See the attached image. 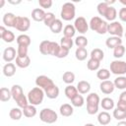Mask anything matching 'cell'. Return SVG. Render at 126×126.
<instances>
[{
    "instance_id": "cell-1",
    "label": "cell",
    "mask_w": 126,
    "mask_h": 126,
    "mask_svg": "<svg viewBox=\"0 0 126 126\" xmlns=\"http://www.w3.org/2000/svg\"><path fill=\"white\" fill-rule=\"evenodd\" d=\"M90 29L94 32H95L98 34H104L107 32V28H108V24L106 21H103L101 18L99 17H93L89 23Z\"/></svg>"
},
{
    "instance_id": "cell-2",
    "label": "cell",
    "mask_w": 126,
    "mask_h": 126,
    "mask_svg": "<svg viewBox=\"0 0 126 126\" xmlns=\"http://www.w3.org/2000/svg\"><path fill=\"white\" fill-rule=\"evenodd\" d=\"M45 93L42 89H40L39 87H34L32 88L29 93H28V99H29V103L32 105H39L44 98Z\"/></svg>"
},
{
    "instance_id": "cell-3",
    "label": "cell",
    "mask_w": 126,
    "mask_h": 126,
    "mask_svg": "<svg viewBox=\"0 0 126 126\" xmlns=\"http://www.w3.org/2000/svg\"><path fill=\"white\" fill-rule=\"evenodd\" d=\"M100 104V98L97 94L91 93L87 96V112L90 115H94L98 112V105Z\"/></svg>"
},
{
    "instance_id": "cell-4",
    "label": "cell",
    "mask_w": 126,
    "mask_h": 126,
    "mask_svg": "<svg viewBox=\"0 0 126 126\" xmlns=\"http://www.w3.org/2000/svg\"><path fill=\"white\" fill-rule=\"evenodd\" d=\"M76 15V7L73 3L71 2H66L62 5L61 12H60V17L63 21H71L75 18Z\"/></svg>"
},
{
    "instance_id": "cell-5",
    "label": "cell",
    "mask_w": 126,
    "mask_h": 126,
    "mask_svg": "<svg viewBox=\"0 0 126 126\" xmlns=\"http://www.w3.org/2000/svg\"><path fill=\"white\" fill-rule=\"evenodd\" d=\"M39 119L47 124H52L54 122L57 121L58 119V115L57 113L51 109V108H43L40 110L39 112Z\"/></svg>"
},
{
    "instance_id": "cell-6",
    "label": "cell",
    "mask_w": 126,
    "mask_h": 126,
    "mask_svg": "<svg viewBox=\"0 0 126 126\" xmlns=\"http://www.w3.org/2000/svg\"><path fill=\"white\" fill-rule=\"evenodd\" d=\"M110 72L118 76H122L126 74V62L118 59L112 61L110 63Z\"/></svg>"
},
{
    "instance_id": "cell-7",
    "label": "cell",
    "mask_w": 126,
    "mask_h": 126,
    "mask_svg": "<svg viewBox=\"0 0 126 126\" xmlns=\"http://www.w3.org/2000/svg\"><path fill=\"white\" fill-rule=\"evenodd\" d=\"M35 85L36 87H39L40 89H42L44 92L50 88H52L53 86H55L54 82L47 76L45 75H40V76H37L36 79H35Z\"/></svg>"
},
{
    "instance_id": "cell-8",
    "label": "cell",
    "mask_w": 126,
    "mask_h": 126,
    "mask_svg": "<svg viewBox=\"0 0 126 126\" xmlns=\"http://www.w3.org/2000/svg\"><path fill=\"white\" fill-rule=\"evenodd\" d=\"M123 27L122 25L117 22V21H114V22H111L110 24H108V28H107V32L109 34H111L112 36H118V37H121L124 33H123Z\"/></svg>"
},
{
    "instance_id": "cell-9",
    "label": "cell",
    "mask_w": 126,
    "mask_h": 126,
    "mask_svg": "<svg viewBox=\"0 0 126 126\" xmlns=\"http://www.w3.org/2000/svg\"><path fill=\"white\" fill-rule=\"evenodd\" d=\"M74 27H75V29H76V32H78L81 33L82 35H83L84 33H86V32H88L89 28H90L89 23H88L87 20H86L84 17H82V16L78 17V18L75 20V22H74Z\"/></svg>"
},
{
    "instance_id": "cell-10",
    "label": "cell",
    "mask_w": 126,
    "mask_h": 126,
    "mask_svg": "<svg viewBox=\"0 0 126 126\" xmlns=\"http://www.w3.org/2000/svg\"><path fill=\"white\" fill-rule=\"evenodd\" d=\"M31 27V21L28 17H23V16H18L17 17V22H16V27L15 29L18 30L19 32H27Z\"/></svg>"
},
{
    "instance_id": "cell-11",
    "label": "cell",
    "mask_w": 126,
    "mask_h": 126,
    "mask_svg": "<svg viewBox=\"0 0 126 126\" xmlns=\"http://www.w3.org/2000/svg\"><path fill=\"white\" fill-rule=\"evenodd\" d=\"M16 49L13 46H9L6 47L3 51V59L4 61H6L7 63H11L14 59H16Z\"/></svg>"
},
{
    "instance_id": "cell-12",
    "label": "cell",
    "mask_w": 126,
    "mask_h": 126,
    "mask_svg": "<svg viewBox=\"0 0 126 126\" xmlns=\"http://www.w3.org/2000/svg\"><path fill=\"white\" fill-rule=\"evenodd\" d=\"M115 89V86L113 84V82L106 80V81H101V83L99 84V90L101 91V93L105 94H109L111 93H113Z\"/></svg>"
},
{
    "instance_id": "cell-13",
    "label": "cell",
    "mask_w": 126,
    "mask_h": 126,
    "mask_svg": "<svg viewBox=\"0 0 126 126\" xmlns=\"http://www.w3.org/2000/svg\"><path fill=\"white\" fill-rule=\"evenodd\" d=\"M17 17L18 16H16L13 13H6L3 16V24L9 28H15L16 22H17Z\"/></svg>"
},
{
    "instance_id": "cell-14",
    "label": "cell",
    "mask_w": 126,
    "mask_h": 126,
    "mask_svg": "<svg viewBox=\"0 0 126 126\" xmlns=\"http://www.w3.org/2000/svg\"><path fill=\"white\" fill-rule=\"evenodd\" d=\"M45 12L41 8H35L32 11V18L35 22H43L44 17H45Z\"/></svg>"
},
{
    "instance_id": "cell-15",
    "label": "cell",
    "mask_w": 126,
    "mask_h": 126,
    "mask_svg": "<svg viewBox=\"0 0 126 126\" xmlns=\"http://www.w3.org/2000/svg\"><path fill=\"white\" fill-rule=\"evenodd\" d=\"M121 44H122V39H121V37H118V36H109L105 40V45L108 48L114 49L116 46L121 45Z\"/></svg>"
},
{
    "instance_id": "cell-16",
    "label": "cell",
    "mask_w": 126,
    "mask_h": 126,
    "mask_svg": "<svg viewBox=\"0 0 126 126\" xmlns=\"http://www.w3.org/2000/svg\"><path fill=\"white\" fill-rule=\"evenodd\" d=\"M11 94H12V98L17 101L20 97L24 95V91L23 88L20 85H13L11 88Z\"/></svg>"
},
{
    "instance_id": "cell-17",
    "label": "cell",
    "mask_w": 126,
    "mask_h": 126,
    "mask_svg": "<svg viewBox=\"0 0 126 126\" xmlns=\"http://www.w3.org/2000/svg\"><path fill=\"white\" fill-rule=\"evenodd\" d=\"M97 121H98V123H99L100 125L105 126V125H107V124L110 123V121H111V116H110V114H109L107 111H101V112H99L98 115H97Z\"/></svg>"
},
{
    "instance_id": "cell-18",
    "label": "cell",
    "mask_w": 126,
    "mask_h": 126,
    "mask_svg": "<svg viewBox=\"0 0 126 126\" xmlns=\"http://www.w3.org/2000/svg\"><path fill=\"white\" fill-rule=\"evenodd\" d=\"M59 112H60V114H61L62 116H64V117H69V116H71V115L74 113V108H73V106H72L71 104H69V103H63V104L60 106V108H59Z\"/></svg>"
},
{
    "instance_id": "cell-19",
    "label": "cell",
    "mask_w": 126,
    "mask_h": 126,
    "mask_svg": "<svg viewBox=\"0 0 126 126\" xmlns=\"http://www.w3.org/2000/svg\"><path fill=\"white\" fill-rule=\"evenodd\" d=\"M3 74L6 77H13L16 74V65L14 63H6L3 66Z\"/></svg>"
},
{
    "instance_id": "cell-20",
    "label": "cell",
    "mask_w": 126,
    "mask_h": 126,
    "mask_svg": "<svg viewBox=\"0 0 126 126\" xmlns=\"http://www.w3.org/2000/svg\"><path fill=\"white\" fill-rule=\"evenodd\" d=\"M77 90L79 92V94H88L91 90V84L87 81H80L78 84H77Z\"/></svg>"
},
{
    "instance_id": "cell-21",
    "label": "cell",
    "mask_w": 126,
    "mask_h": 126,
    "mask_svg": "<svg viewBox=\"0 0 126 126\" xmlns=\"http://www.w3.org/2000/svg\"><path fill=\"white\" fill-rule=\"evenodd\" d=\"M31 64V58L29 56H25V57H20V56H17L16 58V65L19 67V68H28Z\"/></svg>"
},
{
    "instance_id": "cell-22",
    "label": "cell",
    "mask_w": 126,
    "mask_h": 126,
    "mask_svg": "<svg viewBox=\"0 0 126 126\" xmlns=\"http://www.w3.org/2000/svg\"><path fill=\"white\" fill-rule=\"evenodd\" d=\"M64 93H65V95H66L69 99H71V100H72L76 95L79 94V92H78L77 88L74 87V86H72V85H68V86L65 88Z\"/></svg>"
},
{
    "instance_id": "cell-23",
    "label": "cell",
    "mask_w": 126,
    "mask_h": 126,
    "mask_svg": "<svg viewBox=\"0 0 126 126\" xmlns=\"http://www.w3.org/2000/svg\"><path fill=\"white\" fill-rule=\"evenodd\" d=\"M16 41L18 43V45H22V46H27L29 47L30 44H31V37L28 35V34H20L17 36L16 38Z\"/></svg>"
},
{
    "instance_id": "cell-24",
    "label": "cell",
    "mask_w": 126,
    "mask_h": 126,
    "mask_svg": "<svg viewBox=\"0 0 126 126\" xmlns=\"http://www.w3.org/2000/svg\"><path fill=\"white\" fill-rule=\"evenodd\" d=\"M100 106L104 110H110L114 108V100L110 97H103L100 100Z\"/></svg>"
},
{
    "instance_id": "cell-25",
    "label": "cell",
    "mask_w": 126,
    "mask_h": 126,
    "mask_svg": "<svg viewBox=\"0 0 126 126\" xmlns=\"http://www.w3.org/2000/svg\"><path fill=\"white\" fill-rule=\"evenodd\" d=\"M88 51L85 47H77L76 51H75V57L77 58V60L79 61H84L87 59L88 57Z\"/></svg>"
},
{
    "instance_id": "cell-26",
    "label": "cell",
    "mask_w": 126,
    "mask_h": 126,
    "mask_svg": "<svg viewBox=\"0 0 126 126\" xmlns=\"http://www.w3.org/2000/svg\"><path fill=\"white\" fill-rule=\"evenodd\" d=\"M12 97V94H11V90H9L8 88H1L0 89V100L2 102H6L8 100H10Z\"/></svg>"
},
{
    "instance_id": "cell-27",
    "label": "cell",
    "mask_w": 126,
    "mask_h": 126,
    "mask_svg": "<svg viewBox=\"0 0 126 126\" xmlns=\"http://www.w3.org/2000/svg\"><path fill=\"white\" fill-rule=\"evenodd\" d=\"M36 108L34 105H32V104H29L28 106H26L25 108H23V114L28 117V118H32V117H34L36 115Z\"/></svg>"
},
{
    "instance_id": "cell-28",
    "label": "cell",
    "mask_w": 126,
    "mask_h": 126,
    "mask_svg": "<svg viewBox=\"0 0 126 126\" xmlns=\"http://www.w3.org/2000/svg\"><path fill=\"white\" fill-rule=\"evenodd\" d=\"M9 116L12 120H20L23 116V109L20 107H13L9 112Z\"/></svg>"
},
{
    "instance_id": "cell-29",
    "label": "cell",
    "mask_w": 126,
    "mask_h": 126,
    "mask_svg": "<svg viewBox=\"0 0 126 126\" xmlns=\"http://www.w3.org/2000/svg\"><path fill=\"white\" fill-rule=\"evenodd\" d=\"M50 40H42L39 44V52L42 55H49L50 53Z\"/></svg>"
},
{
    "instance_id": "cell-30",
    "label": "cell",
    "mask_w": 126,
    "mask_h": 126,
    "mask_svg": "<svg viewBox=\"0 0 126 126\" xmlns=\"http://www.w3.org/2000/svg\"><path fill=\"white\" fill-rule=\"evenodd\" d=\"M49 29H50V31L53 33H59L62 31V29H63V23H62V21L60 19H56L52 23V25L49 27Z\"/></svg>"
},
{
    "instance_id": "cell-31",
    "label": "cell",
    "mask_w": 126,
    "mask_h": 126,
    "mask_svg": "<svg viewBox=\"0 0 126 126\" xmlns=\"http://www.w3.org/2000/svg\"><path fill=\"white\" fill-rule=\"evenodd\" d=\"M90 56H91L92 59H94V60L100 62L103 59V57H104V53H103V51L100 48H94V49H93L91 51Z\"/></svg>"
},
{
    "instance_id": "cell-32",
    "label": "cell",
    "mask_w": 126,
    "mask_h": 126,
    "mask_svg": "<svg viewBox=\"0 0 126 126\" xmlns=\"http://www.w3.org/2000/svg\"><path fill=\"white\" fill-rule=\"evenodd\" d=\"M44 93H45V95H46L48 98L54 99V98H56V97L59 95V88L55 85V86H53L52 88L46 90Z\"/></svg>"
},
{
    "instance_id": "cell-33",
    "label": "cell",
    "mask_w": 126,
    "mask_h": 126,
    "mask_svg": "<svg viewBox=\"0 0 126 126\" xmlns=\"http://www.w3.org/2000/svg\"><path fill=\"white\" fill-rule=\"evenodd\" d=\"M116 17H117V11H116V9H115L114 7L109 6V8H108L107 12H106V13H105V15H104L105 20L110 21V23H111V22H114V21H115Z\"/></svg>"
},
{
    "instance_id": "cell-34",
    "label": "cell",
    "mask_w": 126,
    "mask_h": 126,
    "mask_svg": "<svg viewBox=\"0 0 126 126\" xmlns=\"http://www.w3.org/2000/svg\"><path fill=\"white\" fill-rule=\"evenodd\" d=\"M75 33H76V29H75L74 25H70L69 24V25H66L64 27V29H63V34H64V36L72 38L75 35Z\"/></svg>"
},
{
    "instance_id": "cell-35",
    "label": "cell",
    "mask_w": 126,
    "mask_h": 126,
    "mask_svg": "<svg viewBox=\"0 0 126 126\" xmlns=\"http://www.w3.org/2000/svg\"><path fill=\"white\" fill-rule=\"evenodd\" d=\"M96 77H97V79H99L101 81H106L110 77V71L105 68L98 69V71L96 72Z\"/></svg>"
},
{
    "instance_id": "cell-36",
    "label": "cell",
    "mask_w": 126,
    "mask_h": 126,
    "mask_svg": "<svg viewBox=\"0 0 126 126\" xmlns=\"http://www.w3.org/2000/svg\"><path fill=\"white\" fill-rule=\"evenodd\" d=\"M62 80L65 84L72 85L75 81V74L71 71H66V72H64V74L62 76Z\"/></svg>"
},
{
    "instance_id": "cell-37",
    "label": "cell",
    "mask_w": 126,
    "mask_h": 126,
    "mask_svg": "<svg viewBox=\"0 0 126 126\" xmlns=\"http://www.w3.org/2000/svg\"><path fill=\"white\" fill-rule=\"evenodd\" d=\"M115 88L119 89V90H124L126 89V77L124 76H118L114 82H113Z\"/></svg>"
},
{
    "instance_id": "cell-38",
    "label": "cell",
    "mask_w": 126,
    "mask_h": 126,
    "mask_svg": "<svg viewBox=\"0 0 126 126\" xmlns=\"http://www.w3.org/2000/svg\"><path fill=\"white\" fill-rule=\"evenodd\" d=\"M73 44H74V41H73V39L70 38V37L62 36L61 39H60V46L65 47V48H67V49H69V50L72 48Z\"/></svg>"
},
{
    "instance_id": "cell-39",
    "label": "cell",
    "mask_w": 126,
    "mask_h": 126,
    "mask_svg": "<svg viewBox=\"0 0 126 126\" xmlns=\"http://www.w3.org/2000/svg\"><path fill=\"white\" fill-rule=\"evenodd\" d=\"M74 43L76 44L77 47H86V46L88 45L89 41H88V38H87L86 36H84V35H79V36H77V37L75 38Z\"/></svg>"
},
{
    "instance_id": "cell-40",
    "label": "cell",
    "mask_w": 126,
    "mask_h": 126,
    "mask_svg": "<svg viewBox=\"0 0 126 126\" xmlns=\"http://www.w3.org/2000/svg\"><path fill=\"white\" fill-rule=\"evenodd\" d=\"M99 66H100V62L99 61H96L94 59H92L90 58L87 62V68L91 71H96L99 69Z\"/></svg>"
},
{
    "instance_id": "cell-41",
    "label": "cell",
    "mask_w": 126,
    "mask_h": 126,
    "mask_svg": "<svg viewBox=\"0 0 126 126\" xmlns=\"http://www.w3.org/2000/svg\"><path fill=\"white\" fill-rule=\"evenodd\" d=\"M71 102H72V105L75 107H82L85 103V98L82 94H78L71 100Z\"/></svg>"
},
{
    "instance_id": "cell-42",
    "label": "cell",
    "mask_w": 126,
    "mask_h": 126,
    "mask_svg": "<svg viewBox=\"0 0 126 126\" xmlns=\"http://www.w3.org/2000/svg\"><path fill=\"white\" fill-rule=\"evenodd\" d=\"M125 53V46L124 45H118L116 46L114 49H113V56L116 58V59H119L121 57H123Z\"/></svg>"
},
{
    "instance_id": "cell-43",
    "label": "cell",
    "mask_w": 126,
    "mask_h": 126,
    "mask_svg": "<svg viewBox=\"0 0 126 126\" xmlns=\"http://www.w3.org/2000/svg\"><path fill=\"white\" fill-rule=\"evenodd\" d=\"M55 20H56L55 15H54L53 13H51V12H47V13L45 14L43 23H44V25H45L46 27H50V26L52 25V23H53Z\"/></svg>"
},
{
    "instance_id": "cell-44",
    "label": "cell",
    "mask_w": 126,
    "mask_h": 126,
    "mask_svg": "<svg viewBox=\"0 0 126 126\" xmlns=\"http://www.w3.org/2000/svg\"><path fill=\"white\" fill-rule=\"evenodd\" d=\"M108 8H109V5H108L106 2H100V3H98V5H97V7H96L97 13H98L100 16L104 17V15H105V13L107 12Z\"/></svg>"
},
{
    "instance_id": "cell-45",
    "label": "cell",
    "mask_w": 126,
    "mask_h": 126,
    "mask_svg": "<svg viewBox=\"0 0 126 126\" xmlns=\"http://www.w3.org/2000/svg\"><path fill=\"white\" fill-rule=\"evenodd\" d=\"M1 38H2L5 42H7V43H11V42H13V41L15 40V34H14L13 32L7 30L6 32L3 34V36H2Z\"/></svg>"
},
{
    "instance_id": "cell-46",
    "label": "cell",
    "mask_w": 126,
    "mask_h": 126,
    "mask_svg": "<svg viewBox=\"0 0 126 126\" xmlns=\"http://www.w3.org/2000/svg\"><path fill=\"white\" fill-rule=\"evenodd\" d=\"M112 115H113V117H114L116 120H119V121L126 119V112L121 111V110H119L118 108H115V109L113 110Z\"/></svg>"
},
{
    "instance_id": "cell-47",
    "label": "cell",
    "mask_w": 126,
    "mask_h": 126,
    "mask_svg": "<svg viewBox=\"0 0 126 126\" xmlns=\"http://www.w3.org/2000/svg\"><path fill=\"white\" fill-rule=\"evenodd\" d=\"M60 49V45L56 42V41H51L50 42V53L49 55H52V56H57L58 54V51Z\"/></svg>"
},
{
    "instance_id": "cell-48",
    "label": "cell",
    "mask_w": 126,
    "mask_h": 126,
    "mask_svg": "<svg viewBox=\"0 0 126 126\" xmlns=\"http://www.w3.org/2000/svg\"><path fill=\"white\" fill-rule=\"evenodd\" d=\"M17 105H18V107H20V108H25L26 106H28L29 105V99H28V96H26L25 94L22 96V97H20L17 101Z\"/></svg>"
},
{
    "instance_id": "cell-49",
    "label": "cell",
    "mask_w": 126,
    "mask_h": 126,
    "mask_svg": "<svg viewBox=\"0 0 126 126\" xmlns=\"http://www.w3.org/2000/svg\"><path fill=\"white\" fill-rule=\"evenodd\" d=\"M17 56H20V57L28 56V47H27V46L18 45V49H17Z\"/></svg>"
},
{
    "instance_id": "cell-50",
    "label": "cell",
    "mask_w": 126,
    "mask_h": 126,
    "mask_svg": "<svg viewBox=\"0 0 126 126\" xmlns=\"http://www.w3.org/2000/svg\"><path fill=\"white\" fill-rule=\"evenodd\" d=\"M38 4L41 7V9H48L52 6L53 2L52 0H38Z\"/></svg>"
},
{
    "instance_id": "cell-51",
    "label": "cell",
    "mask_w": 126,
    "mask_h": 126,
    "mask_svg": "<svg viewBox=\"0 0 126 126\" xmlns=\"http://www.w3.org/2000/svg\"><path fill=\"white\" fill-rule=\"evenodd\" d=\"M68 54H69V49L60 46V49H59L58 54H57L56 57H57V58H65V57L68 56Z\"/></svg>"
},
{
    "instance_id": "cell-52",
    "label": "cell",
    "mask_w": 126,
    "mask_h": 126,
    "mask_svg": "<svg viewBox=\"0 0 126 126\" xmlns=\"http://www.w3.org/2000/svg\"><path fill=\"white\" fill-rule=\"evenodd\" d=\"M118 17L122 22H126V7H123L118 12Z\"/></svg>"
},
{
    "instance_id": "cell-53",
    "label": "cell",
    "mask_w": 126,
    "mask_h": 126,
    "mask_svg": "<svg viewBox=\"0 0 126 126\" xmlns=\"http://www.w3.org/2000/svg\"><path fill=\"white\" fill-rule=\"evenodd\" d=\"M116 108H118V109L121 110V111L126 112V102L121 101V100H118V102H117V104H116Z\"/></svg>"
},
{
    "instance_id": "cell-54",
    "label": "cell",
    "mask_w": 126,
    "mask_h": 126,
    "mask_svg": "<svg viewBox=\"0 0 126 126\" xmlns=\"http://www.w3.org/2000/svg\"><path fill=\"white\" fill-rule=\"evenodd\" d=\"M118 100H121V101L126 102V91H123V92L119 94V99H118Z\"/></svg>"
},
{
    "instance_id": "cell-55",
    "label": "cell",
    "mask_w": 126,
    "mask_h": 126,
    "mask_svg": "<svg viewBox=\"0 0 126 126\" xmlns=\"http://www.w3.org/2000/svg\"><path fill=\"white\" fill-rule=\"evenodd\" d=\"M6 31H7V30H6V28H5L4 26H1V27H0V37L3 36V34L6 32Z\"/></svg>"
},
{
    "instance_id": "cell-56",
    "label": "cell",
    "mask_w": 126,
    "mask_h": 126,
    "mask_svg": "<svg viewBox=\"0 0 126 126\" xmlns=\"http://www.w3.org/2000/svg\"><path fill=\"white\" fill-rule=\"evenodd\" d=\"M116 126H126V121H125V120H121V121H119V122L117 123Z\"/></svg>"
},
{
    "instance_id": "cell-57",
    "label": "cell",
    "mask_w": 126,
    "mask_h": 126,
    "mask_svg": "<svg viewBox=\"0 0 126 126\" xmlns=\"http://www.w3.org/2000/svg\"><path fill=\"white\" fill-rule=\"evenodd\" d=\"M120 3L126 7V0H120Z\"/></svg>"
},
{
    "instance_id": "cell-58",
    "label": "cell",
    "mask_w": 126,
    "mask_h": 126,
    "mask_svg": "<svg viewBox=\"0 0 126 126\" xmlns=\"http://www.w3.org/2000/svg\"><path fill=\"white\" fill-rule=\"evenodd\" d=\"M10 3H11V4H20L21 1H17V2H12V1H10Z\"/></svg>"
},
{
    "instance_id": "cell-59",
    "label": "cell",
    "mask_w": 126,
    "mask_h": 126,
    "mask_svg": "<svg viewBox=\"0 0 126 126\" xmlns=\"http://www.w3.org/2000/svg\"><path fill=\"white\" fill-rule=\"evenodd\" d=\"M84 126H94V124H92V123H87V124H85Z\"/></svg>"
},
{
    "instance_id": "cell-60",
    "label": "cell",
    "mask_w": 126,
    "mask_h": 126,
    "mask_svg": "<svg viewBox=\"0 0 126 126\" xmlns=\"http://www.w3.org/2000/svg\"><path fill=\"white\" fill-rule=\"evenodd\" d=\"M124 35H125V37H126V32H125V33H124Z\"/></svg>"
}]
</instances>
